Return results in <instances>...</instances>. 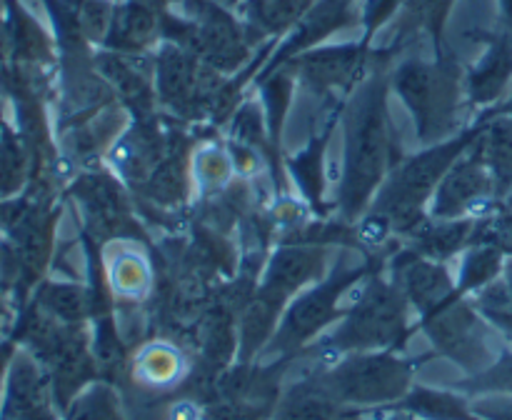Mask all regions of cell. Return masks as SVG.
Listing matches in <instances>:
<instances>
[{
    "label": "cell",
    "instance_id": "cell-15",
    "mask_svg": "<svg viewBox=\"0 0 512 420\" xmlns=\"http://www.w3.org/2000/svg\"><path fill=\"white\" fill-rule=\"evenodd\" d=\"M30 180V153L15 128L0 115V200L20 195Z\"/></svg>",
    "mask_w": 512,
    "mask_h": 420
},
{
    "label": "cell",
    "instance_id": "cell-2",
    "mask_svg": "<svg viewBox=\"0 0 512 420\" xmlns=\"http://www.w3.org/2000/svg\"><path fill=\"white\" fill-rule=\"evenodd\" d=\"M410 368L393 355H355L340 363L323 385L338 403H385L408 390Z\"/></svg>",
    "mask_w": 512,
    "mask_h": 420
},
{
    "label": "cell",
    "instance_id": "cell-26",
    "mask_svg": "<svg viewBox=\"0 0 512 420\" xmlns=\"http://www.w3.org/2000/svg\"><path fill=\"white\" fill-rule=\"evenodd\" d=\"M203 418L205 413L200 410L198 403H193V400H180V403H175L168 413V420H203Z\"/></svg>",
    "mask_w": 512,
    "mask_h": 420
},
{
    "label": "cell",
    "instance_id": "cell-4",
    "mask_svg": "<svg viewBox=\"0 0 512 420\" xmlns=\"http://www.w3.org/2000/svg\"><path fill=\"white\" fill-rule=\"evenodd\" d=\"M290 70L303 78L310 88L323 93H338L365 83V73L370 65V43H343L313 48L308 53L295 55L288 60Z\"/></svg>",
    "mask_w": 512,
    "mask_h": 420
},
{
    "label": "cell",
    "instance_id": "cell-20",
    "mask_svg": "<svg viewBox=\"0 0 512 420\" xmlns=\"http://www.w3.org/2000/svg\"><path fill=\"white\" fill-rule=\"evenodd\" d=\"M65 420H123L115 395L105 385H93L73 398L65 408Z\"/></svg>",
    "mask_w": 512,
    "mask_h": 420
},
{
    "label": "cell",
    "instance_id": "cell-32",
    "mask_svg": "<svg viewBox=\"0 0 512 420\" xmlns=\"http://www.w3.org/2000/svg\"><path fill=\"white\" fill-rule=\"evenodd\" d=\"M0 115H3V108H0Z\"/></svg>",
    "mask_w": 512,
    "mask_h": 420
},
{
    "label": "cell",
    "instance_id": "cell-16",
    "mask_svg": "<svg viewBox=\"0 0 512 420\" xmlns=\"http://www.w3.org/2000/svg\"><path fill=\"white\" fill-rule=\"evenodd\" d=\"M483 163L488 165L498 193L512 190V113L495 120L483 145Z\"/></svg>",
    "mask_w": 512,
    "mask_h": 420
},
{
    "label": "cell",
    "instance_id": "cell-11",
    "mask_svg": "<svg viewBox=\"0 0 512 420\" xmlns=\"http://www.w3.org/2000/svg\"><path fill=\"white\" fill-rule=\"evenodd\" d=\"M313 5L315 0H243L238 13L243 23L263 40L290 33Z\"/></svg>",
    "mask_w": 512,
    "mask_h": 420
},
{
    "label": "cell",
    "instance_id": "cell-9",
    "mask_svg": "<svg viewBox=\"0 0 512 420\" xmlns=\"http://www.w3.org/2000/svg\"><path fill=\"white\" fill-rule=\"evenodd\" d=\"M470 40L485 45V53L465 75V88L475 103H493L512 80V30H470Z\"/></svg>",
    "mask_w": 512,
    "mask_h": 420
},
{
    "label": "cell",
    "instance_id": "cell-12",
    "mask_svg": "<svg viewBox=\"0 0 512 420\" xmlns=\"http://www.w3.org/2000/svg\"><path fill=\"white\" fill-rule=\"evenodd\" d=\"M185 373V360L175 345L170 343H148L140 348L138 358L133 365V378L135 383L145 385V388L163 390L170 385L180 383Z\"/></svg>",
    "mask_w": 512,
    "mask_h": 420
},
{
    "label": "cell",
    "instance_id": "cell-24",
    "mask_svg": "<svg viewBox=\"0 0 512 420\" xmlns=\"http://www.w3.org/2000/svg\"><path fill=\"white\" fill-rule=\"evenodd\" d=\"M18 340L13 338V335H5V338H0V390L5 388V380H8V370L10 365H13V358L15 353H18Z\"/></svg>",
    "mask_w": 512,
    "mask_h": 420
},
{
    "label": "cell",
    "instance_id": "cell-25",
    "mask_svg": "<svg viewBox=\"0 0 512 420\" xmlns=\"http://www.w3.org/2000/svg\"><path fill=\"white\" fill-rule=\"evenodd\" d=\"M478 413L488 420H512V400H488V403L478 405Z\"/></svg>",
    "mask_w": 512,
    "mask_h": 420
},
{
    "label": "cell",
    "instance_id": "cell-31",
    "mask_svg": "<svg viewBox=\"0 0 512 420\" xmlns=\"http://www.w3.org/2000/svg\"><path fill=\"white\" fill-rule=\"evenodd\" d=\"M0 420H13V418H8V415H0Z\"/></svg>",
    "mask_w": 512,
    "mask_h": 420
},
{
    "label": "cell",
    "instance_id": "cell-1",
    "mask_svg": "<svg viewBox=\"0 0 512 420\" xmlns=\"http://www.w3.org/2000/svg\"><path fill=\"white\" fill-rule=\"evenodd\" d=\"M393 88L413 110L425 133H440L450 128V120L460 108L463 68L450 55H440L438 60H405L395 68Z\"/></svg>",
    "mask_w": 512,
    "mask_h": 420
},
{
    "label": "cell",
    "instance_id": "cell-3",
    "mask_svg": "<svg viewBox=\"0 0 512 420\" xmlns=\"http://www.w3.org/2000/svg\"><path fill=\"white\" fill-rule=\"evenodd\" d=\"M403 328V298L385 285L375 283L365 290L353 315L335 333L333 345L338 350L378 348V345L398 343Z\"/></svg>",
    "mask_w": 512,
    "mask_h": 420
},
{
    "label": "cell",
    "instance_id": "cell-28",
    "mask_svg": "<svg viewBox=\"0 0 512 420\" xmlns=\"http://www.w3.org/2000/svg\"><path fill=\"white\" fill-rule=\"evenodd\" d=\"M180 3H183V13L190 15V13H195V10H198L205 0H180Z\"/></svg>",
    "mask_w": 512,
    "mask_h": 420
},
{
    "label": "cell",
    "instance_id": "cell-27",
    "mask_svg": "<svg viewBox=\"0 0 512 420\" xmlns=\"http://www.w3.org/2000/svg\"><path fill=\"white\" fill-rule=\"evenodd\" d=\"M10 308H13V305H10L8 298L0 293V333H3L5 328L10 330V325H13V320H10Z\"/></svg>",
    "mask_w": 512,
    "mask_h": 420
},
{
    "label": "cell",
    "instance_id": "cell-5",
    "mask_svg": "<svg viewBox=\"0 0 512 420\" xmlns=\"http://www.w3.org/2000/svg\"><path fill=\"white\" fill-rule=\"evenodd\" d=\"M425 325H428L435 345H440L450 358H455L465 368L475 370L490 363L488 335H485L478 315L468 305L455 303L450 298L448 303L425 315Z\"/></svg>",
    "mask_w": 512,
    "mask_h": 420
},
{
    "label": "cell",
    "instance_id": "cell-22",
    "mask_svg": "<svg viewBox=\"0 0 512 420\" xmlns=\"http://www.w3.org/2000/svg\"><path fill=\"white\" fill-rule=\"evenodd\" d=\"M198 160V178L203 180V183L215 185L220 183V180H225V175H228V160H225L218 150H205V153H200Z\"/></svg>",
    "mask_w": 512,
    "mask_h": 420
},
{
    "label": "cell",
    "instance_id": "cell-7",
    "mask_svg": "<svg viewBox=\"0 0 512 420\" xmlns=\"http://www.w3.org/2000/svg\"><path fill=\"white\" fill-rule=\"evenodd\" d=\"M53 385L48 373L28 350L18 348L5 380V398L0 415L13 420H58Z\"/></svg>",
    "mask_w": 512,
    "mask_h": 420
},
{
    "label": "cell",
    "instance_id": "cell-18",
    "mask_svg": "<svg viewBox=\"0 0 512 420\" xmlns=\"http://www.w3.org/2000/svg\"><path fill=\"white\" fill-rule=\"evenodd\" d=\"M110 288L118 298L138 300L150 288V268L145 258H140L133 250H123L108 263Z\"/></svg>",
    "mask_w": 512,
    "mask_h": 420
},
{
    "label": "cell",
    "instance_id": "cell-6",
    "mask_svg": "<svg viewBox=\"0 0 512 420\" xmlns=\"http://www.w3.org/2000/svg\"><path fill=\"white\" fill-rule=\"evenodd\" d=\"M0 63L50 70L55 65V40L20 0H5L0 20Z\"/></svg>",
    "mask_w": 512,
    "mask_h": 420
},
{
    "label": "cell",
    "instance_id": "cell-17",
    "mask_svg": "<svg viewBox=\"0 0 512 420\" xmlns=\"http://www.w3.org/2000/svg\"><path fill=\"white\" fill-rule=\"evenodd\" d=\"M280 420H340L338 400L328 393L323 383L303 385V388H295L283 403Z\"/></svg>",
    "mask_w": 512,
    "mask_h": 420
},
{
    "label": "cell",
    "instance_id": "cell-19",
    "mask_svg": "<svg viewBox=\"0 0 512 420\" xmlns=\"http://www.w3.org/2000/svg\"><path fill=\"white\" fill-rule=\"evenodd\" d=\"M503 250L495 248L493 243H483L468 255L463 265V275H460V288L463 290H478L493 283L503 270Z\"/></svg>",
    "mask_w": 512,
    "mask_h": 420
},
{
    "label": "cell",
    "instance_id": "cell-21",
    "mask_svg": "<svg viewBox=\"0 0 512 420\" xmlns=\"http://www.w3.org/2000/svg\"><path fill=\"white\" fill-rule=\"evenodd\" d=\"M408 405L433 420H473V415L468 413V408H465L458 398H453V395L415 393Z\"/></svg>",
    "mask_w": 512,
    "mask_h": 420
},
{
    "label": "cell",
    "instance_id": "cell-8",
    "mask_svg": "<svg viewBox=\"0 0 512 420\" xmlns=\"http://www.w3.org/2000/svg\"><path fill=\"white\" fill-rule=\"evenodd\" d=\"M163 38V3L153 0H118L105 35L103 50L145 55Z\"/></svg>",
    "mask_w": 512,
    "mask_h": 420
},
{
    "label": "cell",
    "instance_id": "cell-14",
    "mask_svg": "<svg viewBox=\"0 0 512 420\" xmlns=\"http://www.w3.org/2000/svg\"><path fill=\"white\" fill-rule=\"evenodd\" d=\"M455 0H403L398 18V38L410 33H428L433 38L435 50L443 48V33L448 25L450 13H453Z\"/></svg>",
    "mask_w": 512,
    "mask_h": 420
},
{
    "label": "cell",
    "instance_id": "cell-10",
    "mask_svg": "<svg viewBox=\"0 0 512 420\" xmlns=\"http://www.w3.org/2000/svg\"><path fill=\"white\" fill-rule=\"evenodd\" d=\"M345 288L343 278H335L330 283H325L323 288L310 290L308 295H303L300 300H295L293 308L285 315L283 325L275 333L273 348L285 353V350H295L298 345H303L305 340L313 338L325 323L335 315L338 310V298L340 290Z\"/></svg>",
    "mask_w": 512,
    "mask_h": 420
},
{
    "label": "cell",
    "instance_id": "cell-30",
    "mask_svg": "<svg viewBox=\"0 0 512 420\" xmlns=\"http://www.w3.org/2000/svg\"><path fill=\"white\" fill-rule=\"evenodd\" d=\"M3 13H5V0H0V20H3Z\"/></svg>",
    "mask_w": 512,
    "mask_h": 420
},
{
    "label": "cell",
    "instance_id": "cell-29",
    "mask_svg": "<svg viewBox=\"0 0 512 420\" xmlns=\"http://www.w3.org/2000/svg\"><path fill=\"white\" fill-rule=\"evenodd\" d=\"M215 3H220V5H223V8L238 10L240 5H243V0H215Z\"/></svg>",
    "mask_w": 512,
    "mask_h": 420
},
{
    "label": "cell",
    "instance_id": "cell-13",
    "mask_svg": "<svg viewBox=\"0 0 512 420\" xmlns=\"http://www.w3.org/2000/svg\"><path fill=\"white\" fill-rule=\"evenodd\" d=\"M30 300H33L43 313H48L50 318L70 325L83 323L85 315L90 313V305H93L90 295L85 293L80 285L55 283V280H43V283L33 290Z\"/></svg>",
    "mask_w": 512,
    "mask_h": 420
},
{
    "label": "cell",
    "instance_id": "cell-23",
    "mask_svg": "<svg viewBox=\"0 0 512 420\" xmlns=\"http://www.w3.org/2000/svg\"><path fill=\"white\" fill-rule=\"evenodd\" d=\"M488 235H490L488 243H493L495 248H500L503 253L512 255V213H505L500 215V218H495L493 223H490Z\"/></svg>",
    "mask_w": 512,
    "mask_h": 420
}]
</instances>
